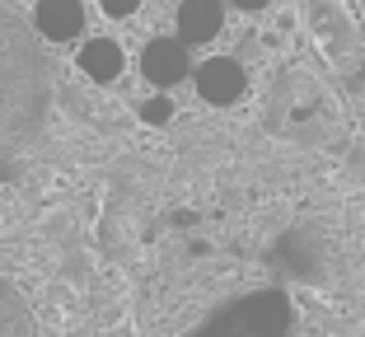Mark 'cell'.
Returning a JSON list of instances; mask_svg holds the SVG:
<instances>
[{
    "instance_id": "8992f818",
    "label": "cell",
    "mask_w": 365,
    "mask_h": 337,
    "mask_svg": "<svg viewBox=\"0 0 365 337\" xmlns=\"http://www.w3.org/2000/svg\"><path fill=\"white\" fill-rule=\"evenodd\" d=\"M140 5H145V0H98V14L113 19V24H127V19L140 14Z\"/></svg>"
},
{
    "instance_id": "52a82bcc",
    "label": "cell",
    "mask_w": 365,
    "mask_h": 337,
    "mask_svg": "<svg viewBox=\"0 0 365 337\" xmlns=\"http://www.w3.org/2000/svg\"><path fill=\"white\" fill-rule=\"evenodd\" d=\"M140 118H145V122H169V118H173V98H169V94L145 98V103H140Z\"/></svg>"
},
{
    "instance_id": "6da1fadb",
    "label": "cell",
    "mask_w": 365,
    "mask_h": 337,
    "mask_svg": "<svg viewBox=\"0 0 365 337\" xmlns=\"http://www.w3.org/2000/svg\"><path fill=\"white\" fill-rule=\"evenodd\" d=\"M136 71H140V80H145L150 89L169 94L173 85H182V80L197 71L192 66V47L182 43L178 33H173V38H150V43L140 47V56H136Z\"/></svg>"
},
{
    "instance_id": "7a4b0ae2",
    "label": "cell",
    "mask_w": 365,
    "mask_h": 337,
    "mask_svg": "<svg viewBox=\"0 0 365 337\" xmlns=\"http://www.w3.org/2000/svg\"><path fill=\"white\" fill-rule=\"evenodd\" d=\"M33 28L38 38L66 47V43H85L89 38V14L85 0H38L33 5Z\"/></svg>"
},
{
    "instance_id": "277c9868",
    "label": "cell",
    "mask_w": 365,
    "mask_h": 337,
    "mask_svg": "<svg viewBox=\"0 0 365 337\" xmlns=\"http://www.w3.org/2000/svg\"><path fill=\"white\" fill-rule=\"evenodd\" d=\"M76 71L89 76L94 85H113L118 76H127V47L118 38H103V33H89L85 43L76 47Z\"/></svg>"
},
{
    "instance_id": "ba28073f",
    "label": "cell",
    "mask_w": 365,
    "mask_h": 337,
    "mask_svg": "<svg viewBox=\"0 0 365 337\" xmlns=\"http://www.w3.org/2000/svg\"><path fill=\"white\" fill-rule=\"evenodd\" d=\"M230 5H235V10H248V14H253V10H267L272 0H230Z\"/></svg>"
},
{
    "instance_id": "5b68a950",
    "label": "cell",
    "mask_w": 365,
    "mask_h": 337,
    "mask_svg": "<svg viewBox=\"0 0 365 337\" xmlns=\"http://www.w3.org/2000/svg\"><path fill=\"white\" fill-rule=\"evenodd\" d=\"M173 28L187 47H206L225 28V0H178L173 10Z\"/></svg>"
},
{
    "instance_id": "3957f363",
    "label": "cell",
    "mask_w": 365,
    "mask_h": 337,
    "mask_svg": "<svg viewBox=\"0 0 365 337\" xmlns=\"http://www.w3.org/2000/svg\"><path fill=\"white\" fill-rule=\"evenodd\" d=\"M192 85H197V94H202L206 103L225 108V103H235V98L244 94L248 76H244V66H239L235 56H206V61H197Z\"/></svg>"
}]
</instances>
